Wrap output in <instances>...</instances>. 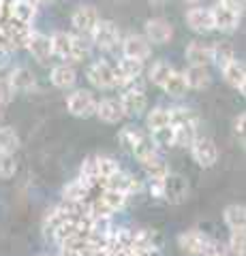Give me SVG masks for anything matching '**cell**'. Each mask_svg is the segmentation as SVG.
Instances as JSON below:
<instances>
[{"mask_svg": "<svg viewBox=\"0 0 246 256\" xmlns=\"http://www.w3.org/2000/svg\"><path fill=\"white\" fill-rule=\"evenodd\" d=\"M214 11V28L225 32H235L237 26H240V15H242V9L240 4H225V2H216L212 6Z\"/></svg>", "mask_w": 246, "mask_h": 256, "instance_id": "6da1fadb", "label": "cell"}, {"mask_svg": "<svg viewBox=\"0 0 246 256\" xmlns=\"http://www.w3.org/2000/svg\"><path fill=\"white\" fill-rule=\"evenodd\" d=\"M97 107L99 102L97 98L92 96L90 90H75L73 94H69L67 98V109L71 116L75 118H90V116H97Z\"/></svg>", "mask_w": 246, "mask_h": 256, "instance_id": "7a4b0ae2", "label": "cell"}, {"mask_svg": "<svg viewBox=\"0 0 246 256\" xmlns=\"http://www.w3.org/2000/svg\"><path fill=\"white\" fill-rule=\"evenodd\" d=\"M88 82L94 86V88H101V90H109V88H118V82H116V66H112L109 62L105 60H97L92 62L88 70Z\"/></svg>", "mask_w": 246, "mask_h": 256, "instance_id": "3957f363", "label": "cell"}, {"mask_svg": "<svg viewBox=\"0 0 246 256\" xmlns=\"http://www.w3.org/2000/svg\"><path fill=\"white\" fill-rule=\"evenodd\" d=\"M99 22H101L99 11H97V6H92V4H79L73 11V18H71L73 28L79 32V34H86V36L92 34Z\"/></svg>", "mask_w": 246, "mask_h": 256, "instance_id": "277c9868", "label": "cell"}, {"mask_svg": "<svg viewBox=\"0 0 246 256\" xmlns=\"http://www.w3.org/2000/svg\"><path fill=\"white\" fill-rule=\"evenodd\" d=\"M90 38H92V43L97 45L99 50L109 52V50H114V47L118 45L120 32H118V26L112 20H101L97 24V28H94V32L90 34Z\"/></svg>", "mask_w": 246, "mask_h": 256, "instance_id": "5b68a950", "label": "cell"}, {"mask_svg": "<svg viewBox=\"0 0 246 256\" xmlns=\"http://www.w3.org/2000/svg\"><path fill=\"white\" fill-rule=\"evenodd\" d=\"M144 73V60H135L122 56V60L116 66V82L118 88H129L133 84H137V79Z\"/></svg>", "mask_w": 246, "mask_h": 256, "instance_id": "8992f818", "label": "cell"}, {"mask_svg": "<svg viewBox=\"0 0 246 256\" xmlns=\"http://www.w3.org/2000/svg\"><path fill=\"white\" fill-rule=\"evenodd\" d=\"M186 26L197 34H208L214 28V11L212 6H193L186 11Z\"/></svg>", "mask_w": 246, "mask_h": 256, "instance_id": "52a82bcc", "label": "cell"}, {"mask_svg": "<svg viewBox=\"0 0 246 256\" xmlns=\"http://www.w3.org/2000/svg\"><path fill=\"white\" fill-rule=\"evenodd\" d=\"M190 156H193V160L199 166H203V169H208V166H212L214 162H216L218 158V150L216 146H214V141L210 137H197L193 141V146H190Z\"/></svg>", "mask_w": 246, "mask_h": 256, "instance_id": "ba28073f", "label": "cell"}, {"mask_svg": "<svg viewBox=\"0 0 246 256\" xmlns=\"http://www.w3.org/2000/svg\"><path fill=\"white\" fill-rule=\"evenodd\" d=\"M120 100H122V107H124V114L129 116V118H137L141 116L146 111L148 107V98H146V94H144V88H135V86H129V88H124V94L120 96Z\"/></svg>", "mask_w": 246, "mask_h": 256, "instance_id": "9c48e42d", "label": "cell"}, {"mask_svg": "<svg viewBox=\"0 0 246 256\" xmlns=\"http://www.w3.org/2000/svg\"><path fill=\"white\" fill-rule=\"evenodd\" d=\"M188 196V184L182 175L167 173L163 178V198L169 203H182Z\"/></svg>", "mask_w": 246, "mask_h": 256, "instance_id": "30bf717a", "label": "cell"}, {"mask_svg": "<svg viewBox=\"0 0 246 256\" xmlns=\"http://www.w3.org/2000/svg\"><path fill=\"white\" fill-rule=\"evenodd\" d=\"M210 242L212 239L205 233H201V230H197V228L178 235V246L182 248V252H186V254H205L208 252Z\"/></svg>", "mask_w": 246, "mask_h": 256, "instance_id": "8fae6325", "label": "cell"}, {"mask_svg": "<svg viewBox=\"0 0 246 256\" xmlns=\"http://www.w3.org/2000/svg\"><path fill=\"white\" fill-rule=\"evenodd\" d=\"M144 30H146L148 41L154 43V45L169 43L171 36H173V26L165 18H152V20H148Z\"/></svg>", "mask_w": 246, "mask_h": 256, "instance_id": "7c38bea8", "label": "cell"}, {"mask_svg": "<svg viewBox=\"0 0 246 256\" xmlns=\"http://www.w3.org/2000/svg\"><path fill=\"white\" fill-rule=\"evenodd\" d=\"M152 54V47L146 34H129L122 41V56L135 60H148Z\"/></svg>", "mask_w": 246, "mask_h": 256, "instance_id": "4fadbf2b", "label": "cell"}, {"mask_svg": "<svg viewBox=\"0 0 246 256\" xmlns=\"http://www.w3.org/2000/svg\"><path fill=\"white\" fill-rule=\"evenodd\" d=\"M28 54L33 56L37 62L45 64L47 60L54 56V43H52V36L43 34V32H33V36H30V41L26 45Z\"/></svg>", "mask_w": 246, "mask_h": 256, "instance_id": "5bb4252c", "label": "cell"}, {"mask_svg": "<svg viewBox=\"0 0 246 256\" xmlns=\"http://www.w3.org/2000/svg\"><path fill=\"white\" fill-rule=\"evenodd\" d=\"M101 186L109 188V190H120V192H126V194H133V192H137L141 188V182L137 178H133L131 173L120 169L118 173H114L112 178L101 180Z\"/></svg>", "mask_w": 246, "mask_h": 256, "instance_id": "9a60e30c", "label": "cell"}, {"mask_svg": "<svg viewBox=\"0 0 246 256\" xmlns=\"http://www.w3.org/2000/svg\"><path fill=\"white\" fill-rule=\"evenodd\" d=\"M124 107H122V100L120 98H103L99 100V107H97V118L105 124H118L120 120L124 118Z\"/></svg>", "mask_w": 246, "mask_h": 256, "instance_id": "2e32d148", "label": "cell"}, {"mask_svg": "<svg viewBox=\"0 0 246 256\" xmlns=\"http://www.w3.org/2000/svg\"><path fill=\"white\" fill-rule=\"evenodd\" d=\"M92 190H94V184L79 178L69 182L65 188H62V198L67 201H88V196H92Z\"/></svg>", "mask_w": 246, "mask_h": 256, "instance_id": "e0dca14e", "label": "cell"}, {"mask_svg": "<svg viewBox=\"0 0 246 256\" xmlns=\"http://www.w3.org/2000/svg\"><path fill=\"white\" fill-rule=\"evenodd\" d=\"M54 43V56H58L62 60H73V47H75V34L65 30H58L52 34Z\"/></svg>", "mask_w": 246, "mask_h": 256, "instance_id": "ac0fdd59", "label": "cell"}, {"mask_svg": "<svg viewBox=\"0 0 246 256\" xmlns=\"http://www.w3.org/2000/svg\"><path fill=\"white\" fill-rule=\"evenodd\" d=\"M50 82L54 88L58 90H69L73 88L75 82H77V73L71 64H58V66L52 68V75H50Z\"/></svg>", "mask_w": 246, "mask_h": 256, "instance_id": "d6986e66", "label": "cell"}, {"mask_svg": "<svg viewBox=\"0 0 246 256\" xmlns=\"http://www.w3.org/2000/svg\"><path fill=\"white\" fill-rule=\"evenodd\" d=\"M186 60L190 64L208 66L210 62H214V45H205V43H199V41H193L186 47Z\"/></svg>", "mask_w": 246, "mask_h": 256, "instance_id": "ffe728a7", "label": "cell"}, {"mask_svg": "<svg viewBox=\"0 0 246 256\" xmlns=\"http://www.w3.org/2000/svg\"><path fill=\"white\" fill-rule=\"evenodd\" d=\"M184 77H186L188 88H193V90H203V88H208L212 82L208 66H201V64H190L184 70Z\"/></svg>", "mask_w": 246, "mask_h": 256, "instance_id": "44dd1931", "label": "cell"}, {"mask_svg": "<svg viewBox=\"0 0 246 256\" xmlns=\"http://www.w3.org/2000/svg\"><path fill=\"white\" fill-rule=\"evenodd\" d=\"M9 82H11V86H13L15 92H30V90L35 88L37 79H35V75H33V70H30V68L18 66V68L11 70Z\"/></svg>", "mask_w": 246, "mask_h": 256, "instance_id": "7402d4cb", "label": "cell"}, {"mask_svg": "<svg viewBox=\"0 0 246 256\" xmlns=\"http://www.w3.org/2000/svg\"><path fill=\"white\" fill-rule=\"evenodd\" d=\"M7 30H9L13 50H22V47H26L28 41H30V36H33V28H30V24H22L18 20H13Z\"/></svg>", "mask_w": 246, "mask_h": 256, "instance_id": "603a6c76", "label": "cell"}, {"mask_svg": "<svg viewBox=\"0 0 246 256\" xmlns=\"http://www.w3.org/2000/svg\"><path fill=\"white\" fill-rule=\"evenodd\" d=\"M223 220L231 230H246V207L244 205H227L223 212Z\"/></svg>", "mask_w": 246, "mask_h": 256, "instance_id": "cb8c5ba5", "label": "cell"}, {"mask_svg": "<svg viewBox=\"0 0 246 256\" xmlns=\"http://www.w3.org/2000/svg\"><path fill=\"white\" fill-rule=\"evenodd\" d=\"M223 79L227 82V86L240 90V88L244 86V82H246V62L233 60L227 68H223Z\"/></svg>", "mask_w": 246, "mask_h": 256, "instance_id": "d4e9b609", "label": "cell"}, {"mask_svg": "<svg viewBox=\"0 0 246 256\" xmlns=\"http://www.w3.org/2000/svg\"><path fill=\"white\" fill-rule=\"evenodd\" d=\"M139 164H141V169L146 171V175L150 180L152 178H165V175L169 173L167 164H165V160H163V156L158 154V152H154L152 156H148L144 160H139Z\"/></svg>", "mask_w": 246, "mask_h": 256, "instance_id": "484cf974", "label": "cell"}, {"mask_svg": "<svg viewBox=\"0 0 246 256\" xmlns=\"http://www.w3.org/2000/svg\"><path fill=\"white\" fill-rule=\"evenodd\" d=\"M173 126H176V146L180 148H190L193 141L199 137L197 134V122H182Z\"/></svg>", "mask_w": 246, "mask_h": 256, "instance_id": "4316f807", "label": "cell"}, {"mask_svg": "<svg viewBox=\"0 0 246 256\" xmlns=\"http://www.w3.org/2000/svg\"><path fill=\"white\" fill-rule=\"evenodd\" d=\"M133 248H141V250H161V242H158V235L154 233V230L137 228L135 230Z\"/></svg>", "mask_w": 246, "mask_h": 256, "instance_id": "83f0119b", "label": "cell"}, {"mask_svg": "<svg viewBox=\"0 0 246 256\" xmlns=\"http://www.w3.org/2000/svg\"><path fill=\"white\" fill-rule=\"evenodd\" d=\"M233 60H235V52H233V45L231 43H227V41L214 43V64H216L220 70L227 68Z\"/></svg>", "mask_w": 246, "mask_h": 256, "instance_id": "f1b7e54d", "label": "cell"}, {"mask_svg": "<svg viewBox=\"0 0 246 256\" xmlns=\"http://www.w3.org/2000/svg\"><path fill=\"white\" fill-rule=\"evenodd\" d=\"M37 2L35 0H15V9H13V15L15 20L22 22V24H33V20L37 18Z\"/></svg>", "mask_w": 246, "mask_h": 256, "instance_id": "f546056e", "label": "cell"}, {"mask_svg": "<svg viewBox=\"0 0 246 256\" xmlns=\"http://www.w3.org/2000/svg\"><path fill=\"white\" fill-rule=\"evenodd\" d=\"M165 94L173 96V98H180V96H184L186 90H188V84H186V77L184 73H178V70H173L171 77L167 79V84L163 86Z\"/></svg>", "mask_w": 246, "mask_h": 256, "instance_id": "4dcf8cb0", "label": "cell"}, {"mask_svg": "<svg viewBox=\"0 0 246 256\" xmlns=\"http://www.w3.org/2000/svg\"><path fill=\"white\" fill-rule=\"evenodd\" d=\"M173 73V66L169 62H165V60H158L152 64V68H150V82H152L154 86L158 88H163L165 84H167V79L171 77Z\"/></svg>", "mask_w": 246, "mask_h": 256, "instance_id": "1f68e13d", "label": "cell"}, {"mask_svg": "<svg viewBox=\"0 0 246 256\" xmlns=\"http://www.w3.org/2000/svg\"><path fill=\"white\" fill-rule=\"evenodd\" d=\"M146 124H148V128H150V132L156 130V128L169 126V124H171V109H163V107L152 109V111H150V114L146 116Z\"/></svg>", "mask_w": 246, "mask_h": 256, "instance_id": "d6a6232c", "label": "cell"}, {"mask_svg": "<svg viewBox=\"0 0 246 256\" xmlns=\"http://www.w3.org/2000/svg\"><path fill=\"white\" fill-rule=\"evenodd\" d=\"M99 196L103 198V203H105V205H107L114 214H116L118 210H122L124 203H126V198H129V194H126V192H120V190H109V188L101 190V194H99Z\"/></svg>", "mask_w": 246, "mask_h": 256, "instance_id": "836d02e7", "label": "cell"}, {"mask_svg": "<svg viewBox=\"0 0 246 256\" xmlns=\"http://www.w3.org/2000/svg\"><path fill=\"white\" fill-rule=\"evenodd\" d=\"M20 148V134L9 126H0V152H18Z\"/></svg>", "mask_w": 246, "mask_h": 256, "instance_id": "e575fe53", "label": "cell"}, {"mask_svg": "<svg viewBox=\"0 0 246 256\" xmlns=\"http://www.w3.org/2000/svg\"><path fill=\"white\" fill-rule=\"evenodd\" d=\"M152 139L158 148H173L176 146V126L169 124V126L156 128V130H152Z\"/></svg>", "mask_w": 246, "mask_h": 256, "instance_id": "d590c367", "label": "cell"}, {"mask_svg": "<svg viewBox=\"0 0 246 256\" xmlns=\"http://www.w3.org/2000/svg\"><path fill=\"white\" fill-rule=\"evenodd\" d=\"M131 152L135 154V158H137V160H144V158H148V156H152L154 152H158V146L154 143L152 134H150V137H148V134H144V137L137 141V146H135Z\"/></svg>", "mask_w": 246, "mask_h": 256, "instance_id": "8d00e7d4", "label": "cell"}, {"mask_svg": "<svg viewBox=\"0 0 246 256\" xmlns=\"http://www.w3.org/2000/svg\"><path fill=\"white\" fill-rule=\"evenodd\" d=\"M15 173H18V162H15L13 154L0 152V180H9Z\"/></svg>", "mask_w": 246, "mask_h": 256, "instance_id": "74e56055", "label": "cell"}, {"mask_svg": "<svg viewBox=\"0 0 246 256\" xmlns=\"http://www.w3.org/2000/svg\"><path fill=\"white\" fill-rule=\"evenodd\" d=\"M97 162H99V175H101V180L112 178L114 173L120 171V164H118L112 156H97Z\"/></svg>", "mask_w": 246, "mask_h": 256, "instance_id": "f35d334b", "label": "cell"}, {"mask_svg": "<svg viewBox=\"0 0 246 256\" xmlns=\"http://www.w3.org/2000/svg\"><path fill=\"white\" fill-rule=\"evenodd\" d=\"M144 137V132L139 130V128H135V126H126V128H122L120 130V143L124 148H129V150H133L135 146H137V141Z\"/></svg>", "mask_w": 246, "mask_h": 256, "instance_id": "ab89813d", "label": "cell"}, {"mask_svg": "<svg viewBox=\"0 0 246 256\" xmlns=\"http://www.w3.org/2000/svg\"><path fill=\"white\" fill-rule=\"evenodd\" d=\"M82 178H84V180H88V182H92V184H97V182L101 180L97 156H90V158H86V160H84V164H82Z\"/></svg>", "mask_w": 246, "mask_h": 256, "instance_id": "60d3db41", "label": "cell"}, {"mask_svg": "<svg viewBox=\"0 0 246 256\" xmlns=\"http://www.w3.org/2000/svg\"><path fill=\"white\" fill-rule=\"evenodd\" d=\"M229 250L235 256H246V230H233L229 237Z\"/></svg>", "mask_w": 246, "mask_h": 256, "instance_id": "b9f144b4", "label": "cell"}, {"mask_svg": "<svg viewBox=\"0 0 246 256\" xmlns=\"http://www.w3.org/2000/svg\"><path fill=\"white\" fill-rule=\"evenodd\" d=\"M90 54V45L86 43V34L75 36V47H73V62H82L88 58Z\"/></svg>", "mask_w": 246, "mask_h": 256, "instance_id": "7bdbcfd3", "label": "cell"}, {"mask_svg": "<svg viewBox=\"0 0 246 256\" xmlns=\"http://www.w3.org/2000/svg\"><path fill=\"white\" fill-rule=\"evenodd\" d=\"M13 94H15V90H13V86H11L9 79H0V105L11 102Z\"/></svg>", "mask_w": 246, "mask_h": 256, "instance_id": "ee69618b", "label": "cell"}, {"mask_svg": "<svg viewBox=\"0 0 246 256\" xmlns=\"http://www.w3.org/2000/svg\"><path fill=\"white\" fill-rule=\"evenodd\" d=\"M235 134H237V139H240V143L246 148V111L242 116H237L235 120Z\"/></svg>", "mask_w": 246, "mask_h": 256, "instance_id": "f6af8a7d", "label": "cell"}, {"mask_svg": "<svg viewBox=\"0 0 246 256\" xmlns=\"http://www.w3.org/2000/svg\"><path fill=\"white\" fill-rule=\"evenodd\" d=\"M84 252H77V250H69V248H62L58 256H82Z\"/></svg>", "mask_w": 246, "mask_h": 256, "instance_id": "bcb514c9", "label": "cell"}, {"mask_svg": "<svg viewBox=\"0 0 246 256\" xmlns=\"http://www.w3.org/2000/svg\"><path fill=\"white\" fill-rule=\"evenodd\" d=\"M148 2L152 4V6H161V4H165V2H167V0H148Z\"/></svg>", "mask_w": 246, "mask_h": 256, "instance_id": "7dc6e473", "label": "cell"}, {"mask_svg": "<svg viewBox=\"0 0 246 256\" xmlns=\"http://www.w3.org/2000/svg\"><path fill=\"white\" fill-rule=\"evenodd\" d=\"M216 2H225V4H240L242 0H216Z\"/></svg>", "mask_w": 246, "mask_h": 256, "instance_id": "c3c4849f", "label": "cell"}, {"mask_svg": "<svg viewBox=\"0 0 246 256\" xmlns=\"http://www.w3.org/2000/svg\"><path fill=\"white\" fill-rule=\"evenodd\" d=\"M35 2H37V4H52L54 0H35Z\"/></svg>", "mask_w": 246, "mask_h": 256, "instance_id": "681fc988", "label": "cell"}, {"mask_svg": "<svg viewBox=\"0 0 246 256\" xmlns=\"http://www.w3.org/2000/svg\"><path fill=\"white\" fill-rule=\"evenodd\" d=\"M5 120V105H0V122Z\"/></svg>", "mask_w": 246, "mask_h": 256, "instance_id": "f907efd6", "label": "cell"}, {"mask_svg": "<svg viewBox=\"0 0 246 256\" xmlns=\"http://www.w3.org/2000/svg\"><path fill=\"white\" fill-rule=\"evenodd\" d=\"M205 256H227V252H214V254H205Z\"/></svg>", "mask_w": 246, "mask_h": 256, "instance_id": "816d5d0a", "label": "cell"}, {"mask_svg": "<svg viewBox=\"0 0 246 256\" xmlns=\"http://www.w3.org/2000/svg\"><path fill=\"white\" fill-rule=\"evenodd\" d=\"M240 94H242V96H244V98H246V82H244V86L240 88Z\"/></svg>", "mask_w": 246, "mask_h": 256, "instance_id": "f5cc1de1", "label": "cell"}, {"mask_svg": "<svg viewBox=\"0 0 246 256\" xmlns=\"http://www.w3.org/2000/svg\"><path fill=\"white\" fill-rule=\"evenodd\" d=\"M186 4H197V2H201V0H184Z\"/></svg>", "mask_w": 246, "mask_h": 256, "instance_id": "db71d44e", "label": "cell"}, {"mask_svg": "<svg viewBox=\"0 0 246 256\" xmlns=\"http://www.w3.org/2000/svg\"><path fill=\"white\" fill-rule=\"evenodd\" d=\"M244 2H246V0H244Z\"/></svg>", "mask_w": 246, "mask_h": 256, "instance_id": "11a10c76", "label": "cell"}]
</instances>
